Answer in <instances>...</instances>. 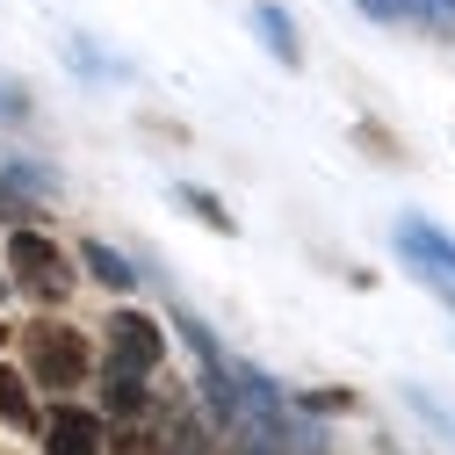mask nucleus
I'll return each mask as SVG.
<instances>
[{
  "mask_svg": "<svg viewBox=\"0 0 455 455\" xmlns=\"http://www.w3.org/2000/svg\"><path fill=\"white\" fill-rule=\"evenodd\" d=\"M8 267H15L22 290H29V297H44V304L73 297V267H66V253L51 246L44 232H22V224H15V239H8Z\"/></svg>",
  "mask_w": 455,
  "mask_h": 455,
  "instance_id": "obj_1",
  "label": "nucleus"
},
{
  "mask_svg": "<svg viewBox=\"0 0 455 455\" xmlns=\"http://www.w3.org/2000/svg\"><path fill=\"white\" fill-rule=\"evenodd\" d=\"M22 347H29L36 383H51V390H73V383L87 376V339H80L73 325H29Z\"/></svg>",
  "mask_w": 455,
  "mask_h": 455,
  "instance_id": "obj_2",
  "label": "nucleus"
},
{
  "mask_svg": "<svg viewBox=\"0 0 455 455\" xmlns=\"http://www.w3.org/2000/svg\"><path fill=\"white\" fill-rule=\"evenodd\" d=\"M159 355H166V332L145 311H116L108 318V369L116 376H145V369H159Z\"/></svg>",
  "mask_w": 455,
  "mask_h": 455,
  "instance_id": "obj_3",
  "label": "nucleus"
},
{
  "mask_svg": "<svg viewBox=\"0 0 455 455\" xmlns=\"http://www.w3.org/2000/svg\"><path fill=\"white\" fill-rule=\"evenodd\" d=\"M397 253H405L427 282L455 290V239H448V232H434L427 217H397Z\"/></svg>",
  "mask_w": 455,
  "mask_h": 455,
  "instance_id": "obj_4",
  "label": "nucleus"
},
{
  "mask_svg": "<svg viewBox=\"0 0 455 455\" xmlns=\"http://www.w3.org/2000/svg\"><path fill=\"white\" fill-rule=\"evenodd\" d=\"M44 448H51V455H101L108 441H101V419H94V412L59 405V412L44 419Z\"/></svg>",
  "mask_w": 455,
  "mask_h": 455,
  "instance_id": "obj_5",
  "label": "nucleus"
},
{
  "mask_svg": "<svg viewBox=\"0 0 455 455\" xmlns=\"http://www.w3.org/2000/svg\"><path fill=\"white\" fill-rule=\"evenodd\" d=\"M253 29H260V44L275 51V66H304V44H297V22L275 8V0H260L253 8Z\"/></svg>",
  "mask_w": 455,
  "mask_h": 455,
  "instance_id": "obj_6",
  "label": "nucleus"
},
{
  "mask_svg": "<svg viewBox=\"0 0 455 455\" xmlns=\"http://www.w3.org/2000/svg\"><path fill=\"white\" fill-rule=\"evenodd\" d=\"M80 267H87L94 282H108V290H131V282H138V267H131L116 246H101V239H87V246H80Z\"/></svg>",
  "mask_w": 455,
  "mask_h": 455,
  "instance_id": "obj_7",
  "label": "nucleus"
},
{
  "mask_svg": "<svg viewBox=\"0 0 455 455\" xmlns=\"http://www.w3.org/2000/svg\"><path fill=\"white\" fill-rule=\"evenodd\" d=\"M174 203H181V210H196V217L210 224V232H224V239H232V232H239V217H232V210H224V203H217L210 188H174Z\"/></svg>",
  "mask_w": 455,
  "mask_h": 455,
  "instance_id": "obj_8",
  "label": "nucleus"
},
{
  "mask_svg": "<svg viewBox=\"0 0 455 455\" xmlns=\"http://www.w3.org/2000/svg\"><path fill=\"white\" fill-rule=\"evenodd\" d=\"M0 419H8V427H36L29 390H22V376H15V369H0Z\"/></svg>",
  "mask_w": 455,
  "mask_h": 455,
  "instance_id": "obj_9",
  "label": "nucleus"
},
{
  "mask_svg": "<svg viewBox=\"0 0 455 455\" xmlns=\"http://www.w3.org/2000/svg\"><path fill=\"white\" fill-rule=\"evenodd\" d=\"M405 405H412V412H419V419H427V427H434V434H448V441H455V412H448V405H441V397H427V390H419V383H412V390H405Z\"/></svg>",
  "mask_w": 455,
  "mask_h": 455,
  "instance_id": "obj_10",
  "label": "nucleus"
},
{
  "mask_svg": "<svg viewBox=\"0 0 455 455\" xmlns=\"http://www.w3.org/2000/svg\"><path fill=\"white\" fill-rule=\"evenodd\" d=\"M108 412H145V390H138V376H116V369H108Z\"/></svg>",
  "mask_w": 455,
  "mask_h": 455,
  "instance_id": "obj_11",
  "label": "nucleus"
},
{
  "mask_svg": "<svg viewBox=\"0 0 455 455\" xmlns=\"http://www.w3.org/2000/svg\"><path fill=\"white\" fill-rule=\"evenodd\" d=\"M369 22H419V0H355Z\"/></svg>",
  "mask_w": 455,
  "mask_h": 455,
  "instance_id": "obj_12",
  "label": "nucleus"
},
{
  "mask_svg": "<svg viewBox=\"0 0 455 455\" xmlns=\"http://www.w3.org/2000/svg\"><path fill=\"white\" fill-rule=\"evenodd\" d=\"M22 116H29V94L0 80V124H22Z\"/></svg>",
  "mask_w": 455,
  "mask_h": 455,
  "instance_id": "obj_13",
  "label": "nucleus"
},
{
  "mask_svg": "<svg viewBox=\"0 0 455 455\" xmlns=\"http://www.w3.org/2000/svg\"><path fill=\"white\" fill-rule=\"evenodd\" d=\"M108 455H159V441H152L145 427H131L124 441H108Z\"/></svg>",
  "mask_w": 455,
  "mask_h": 455,
  "instance_id": "obj_14",
  "label": "nucleus"
},
{
  "mask_svg": "<svg viewBox=\"0 0 455 455\" xmlns=\"http://www.w3.org/2000/svg\"><path fill=\"white\" fill-rule=\"evenodd\" d=\"M347 405H355L347 390H311V397H304V412H347Z\"/></svg>",
  "mask_w": 455,
  "mask_h": 455,
  "instance_id": "obj_15",
  "label": "nucleus"
},
{
  "mask_svg": "<svg viewBox=\"0 0 455 455\" xmlns=\"http://www.w3.org/2000/svg\"><path fill=\"white\" fill-rule=\"evenodd\" d=\"M419 22H455V0H419Z\"/></svg>",
  "mask_w": 455,
  "mask_h": 455,
  "instance_id": "obj_16",
  "label": "nucleus"
},
{
  "mask_svg": "<svg viewBox=\"0 0 455 455\" xmlns=\"http://www.w3.org/2000/svg\"><path fill=\"white\" fill-rule=\"evenodd\" d=\"M434 290H441V282H434ZM441 304H448V311H455V290H441Z\"/></svg>",
  "mask_w": 455,
  "mask_h": 455,
  "instance_id": "obj_17",
  "label": "nucleus"
},
{
  "mask_svg": "<svg viewBox=\"0 0 455 455\" xmlns=\"http://www.w3.org/2000/svg\"><path fill=\"white\" fill-rule=\"evenodd\" d=\"M0 297H8V282H0Z\"/></svg>",
  "mask_w": 455,
  "mask_h": 455,
  "instance_id": "obj_18",
  "label": "nucleus"
}]
</instances>
